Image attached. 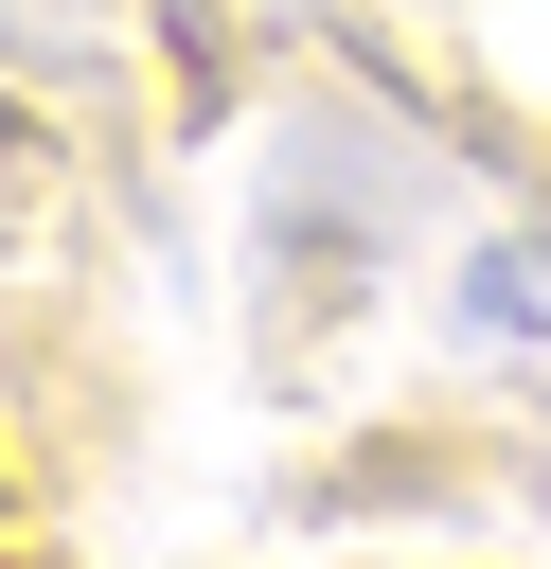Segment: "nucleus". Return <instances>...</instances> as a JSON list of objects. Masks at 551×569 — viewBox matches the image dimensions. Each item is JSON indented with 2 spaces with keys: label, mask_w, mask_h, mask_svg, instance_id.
<instances>
[{
  "label": "nucleus",
  "mask_w": 551,
  "mask_h": 569,
  "mask_svg": "<svg viewBox=\"0 0 551 569\" xmlns=\"http://www.w3.org/2000/svg\"><path fill=\"white\" fill-rule=\"evenodd\" d=\"M0 160H36V124H18V107H0Z\"/></svg>",
  "instance_id": "1"
}]
</instances>
